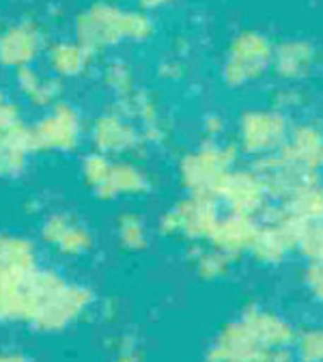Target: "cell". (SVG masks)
I'll return each instance as SVG.
<instances>
[{"label": "cell", "mask_w": 323, "mask_h": 362, "mask_svg": "<svg viewBox=\"0 0 323 362\" xmlns=\"http://www.w3.org/2000/svg\"><path fill=\"white\" fill-rule=\"evenodd\" d=\"M278 160L300 173L315 175L323 168V132L315 125H300L289 136V143L278 149Z\"/></svg>", "instance_id": "8992f818"}, {"label": "cell", "mask_w": 323, "mask_h": 362, "mask_svg": "<svg viewBox=\"0 0 323 362\" xmlns=\"http://www.w3.org/2000/svg\"><path fill=\"white\" fill-rule=\"evenodd\" d=\"M0 362H22V360H18V358H0Z\"/></svg>", "instance_id": "44dd1931"}, {"label": "cell", "mask_w": 323, "mask_h": 362, "mask_svg": "<svg viewBox=\"0 0 323 362\" xmlns=\"http://www.w3.org/2000/svg\"><path fill=\"white\" fill-rule=\"evenodd\" d=\"M54 61L63 71H78L84 65V50L76 48V45H63L57 50Z\"/></svg>", "instance_id": "e0dca14e"}, {"label": "cell", "mask_w": 323, "mask_h": 362, "mask_svg": "<svg viewBox=\"0 0 323 362\" xmlns=\"http://www.w3.org/2000/svg\"><path fill=\"white\" fill-rule=\"evenodd\" d=\"M209 362H291L289 347H267L254 330L244 322L226 326L213 347Z\"/></svg>", "instance_id": "7a4b0ae2"}, {"label": "cell", "mask_w": 323, "mask_h": 362, "mask_svg": "<svg viewBox=\"0 0 323 362\" xmlns=\"http://www.w3.org/2000/svg\"><path fill=\"white\" fill-rule=\"evenodd\" d=\"M218 224V214L213 203L203 197L196 203L183 207L181 211L175 214V226L177 229H183L192 238H201V235H211V231Z\"/></svg>", "instance_id": "7c38bea8"}, {"label": "cell", "mask_w": 323, "mask_h": 362, "mask_svg": "<svg viewBox=\"0 0 323 362\" xmlns=\"http://www.w3.org/2000/svg\"><path fill=\"white\" fill-rule=\"evenodd\" d=\"M287 119L276 110L246 112L240 125V141L248 153H269L285 145Z\"/></svg>", "instance_id": "277c9868"}, {"label": "cell", "mask_w": 323, "mask_h": 362, "mask_svg": "<svg viewBox=\"0 0 323 362\" xmlns=\"http://www.w3.org/2000/svg\"><path fill=\"white\" fill-rule=\"evenodd\" d=\"M80 39L88 48H104L121 39H131L134 33V13H123L112 5L90 7L78 24Z\"/></svg>", "instance_id": "3957f363"}, {"label": "cell", "mask_w": 323, "mask_h": 362, "mask_svg": "<svg viewBox=\"0 0 323 362\" xmlns=\"http://www.w3.org/2000/svg\"><path fill=\"white\" fill-rule=\"evenodd\" d=\"M233 158H235L233 149L209 147L188 162L186 177L194 188L205 192V197H207V192L218 194L224 184V179L230 175Z\"/></svg>", "instance_id": "52a82bcc"}, {"label": "cell", "mask_w": 323, "mask_h": 362, "mask_svg": "<svg viewBox=\"0 0 323 362\" xmlns=\"http://www.w3.org/2000/svg\"><path fill=\"white\" fill-rule=\"evenodd\" d=\"M315 63H317V50L310 41L287 39L274 48L271 67L285 80H302L310 76Z\"/></svg>", "instance_id": "ba28073f"}, {"label": "cell", "mask_w": 323, "mask_h": 362, "mask_svg": "<svg viewBox=\"0 0 323 362\" xmlns=\"http://www.w3.org/2000/svg\"><path fill=\"white\" fill-rule=\"evenodd\" d=\"M298 248L310 259V263H323V220L302 226Z\"/></svg>", "instance_id": "5bb4252c"}, {"label": "cell", "mask_w": 323, "mask_h": 362, "mask_svg": "<svg viewBox=\"0 0 323 362\" xmlns=\"http://www.w3.org/2000/svg\"><path fill=\"white\" fill-rule=\"evenodd\" d=\"M306 285L312 296L323 304V263H310L306 269Z\"/></svg>", "instance_id": "ac0fdd59"}, {"label": "cell", "mask_w": 323, "mask_h": 362, "mask_svg": "<svg viewBox=\"0 0 323 362\" xmlns=\"http://www.w3.org/2000/svg\"><path fill=\"white\" fill-rule=\"evenodd\" d=\"M242 320L254 330V334L267 345V347H289L295 341V334L287 322L271 313L259 310V308H248L244 310Z\"/></svg>", "instance_id": "30bf717a"}, {"label": "cell", "mask_w": 323, "mask_h": 362, "mask_svg": "<svg viewBox=\"0 0 323 362\" xmlns=\"http://www.w3.org/2000/svg\"><path fill=\"white\" fill-rule=\"evenodd\" d=\"M274 59L271 41L259 30H242L228 45L222 78L230 86H244L259 80Z\"/></svg>", "instance_id": "6da1fadb"}, {"label": "cell", "mask_w": 323, "mask_h": 362, "mask_svg": "<svg viewBox=\"0 0 323 362\" xmlns=\"http://www.w3.org/2000/svg\"><path fill=\"white\" fill-rule=\"evenodd\" d=\"M0 52L9 61L28 59L35 52V37L30 30H13L0 41Z\"/></svg>", "instance_id": "4fadbf2b"}, {"label": "cell", "mask_w": 323, "mask_h": 362, "mask_svg": "<svg viewBox=\"0 0 323 362\" xmlns=\"http://www.w3.org/2000/svg\"><path fill=\"white\" fill-rule=\"evenodd\" d=\"M228 259L230 257L224 255V252H220V250H211V252L203 255L201 261H199L201 276H205V279H218V276H222L224 272L228 269Z\"/></svg>", "instance_id": "2e32d148"}, {"label": "cell", "mask_w": 323, "mask_h": 362, "mask_svg": "<svg viewBox=\"0 0 323 362\" xmlns=\"http://www.w3.org/2000/svg\"><path fill=\"white\" fill-rule=\"evenodd\" d=\"M298 354L302 362H323V328L304 332L298 339Z\"/></svg>", "instance_id": "9a60e30c"}, {"label": "cell", "mask_w": 323, "mask_h": 362, "mask_svg": "<svg viewBox=\"0 0 323 362\" xmlns=\"http://www.w3.org/2000/svg\"><path fill=\"white\" fill-rule=\"evenodd\" d=\"M218 194L233 209V214L252 216L259 209H263V203L269 192L259 170H237L224 179Z\"/></svg>", "instance_id": "5b68a950"}, {"label": "cell", "mask_w": 323, "mask_h": 362, "mask_svg": "<svg viewBox=\"0 0 323 362\" xmlns=\"http://www.w3.org/2000/svg\"><path fill=\"white\" fill-rule=\"evenodd\" d=\"M285 199H287V203H285L283 211L289 218L298 220L300 224L323 220V188L317 184V181H310V184L295 188Z\"/></svg>", "instance_id": "8fae6325"}, {"label": "cell", "mask_w": 323, "mask_h": 362, "mask_svg": "<svg viewBox=\"0 0 323 362\" xmlns=\"http://www.w3.org/2000/svg\"><path fill=\"white\" fill-rule=\"evenodd\" d=\"M141 3H143V7H147V9H155V7H162V5L172 3V0H141Z\"/></svg>", "instance_id": "d6986e66"}, {"label": "cell", "mask_w": 323, "mask_h": 362, "mask_svg": "<svg viewBox=\"0 0 323 362\" xmlns=\"http://www.w3.org/2000/svg\"><path fill=\"white\" fill-rule=\"evenodd\" d=\"M259 233V226L252 222L250 216L233 214L224 220H218L216 229L211 231V242L216 250L224 255H240L244 250H250L254 244V238Z\"/></svg>", "instance_id": "9c48e42d"}, {"label": "cell", "mask_w": 323, "mask_h": 362, "mask_svg": "<svg viewBox=\"0 0 323 362\" xmlns=\"http://www.w3.org/2000/svg\"><path fill=\"white\" fill-rule=\"evenodd\" d=\"M119 362H136L131 356H123V358H119Z\"/></svg>", "instance_id": "ffe728a7"}]
</instances>
